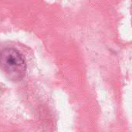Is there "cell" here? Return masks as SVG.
<instances>
[{
    "label": "cell",
    "mask_w": 132,
    "mask_h": 132,
    "mask_svg": "<svg viewBox=\"0 0 132 132\" xmlns=\"http://www.w3.org/2000/svg\"><path fill=\"white\" fill-rule=\"evenodd\" d=\"M0 70L13 81H19L26 74V64L22 55L15 49L6 48L0 51Z\"/></svg>",
    "instance_id": "obj_1"
}]
</instances>
